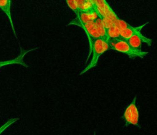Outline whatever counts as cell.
Returning a JSON list of instances; mask_svg holds the SVG:
<instances>
[{"instance_id": "cell-1", "label": "cell", "mask_w": 157, "mask_h": 135, "mask_svg": "<svg viewBox=\"0 0 157 135\" xmlns=\"http://www.w3.org/2000/svg\"><path fill=\"white\" fill-rule=\"evenodd\" d=\"M109 40L102 38H98L95 39L91 45V48L89 50V54L86 60V62L90 56L92 55L90 63L86 66L85 68L81 71L80 75H82L96 66L99 57L106 51L109 50Z\"/></svg>"}, {"instance_id": "cell-2", "label": "cell", "mask_w": 157, "mask_h": 135, "mask_svg": "<svg viewBox=\"0 0 157 135\" xmlns=\"http://www.w3.org/2000/svg\"><path fill=\"white\" fill-rule=\"evenodd\" d=\"M109 44L110 49L125 54L132 59L136 58H144L148 53V52H145L142 50H136L132 48L127 42V41L124 39H109Z\"/></svg>"}, {"instance_id": "cell-3", "label": "cell", "mask_w": 157, "mask_h": 135, "mask_svg": "<svg viewBox=\"0 0 157 135\" xmlns=\"http://www.w3.org/2000/svg\"><path fill=\"white\" fill-rule=\"evenodd\" d=\"M121 117L124 122L126 126L132 125L138 128H140L139 122V112L137 107L136 96L133 98L131 103L126 107Z\"/></svg>"}, {"instance_id": "cell-4", "label": "cell", "mask_w": 157, "mask_h": 135, "mask_svg": "<svg viewBox=\"0 0 157 135\" xmlns=\"http://www.w3.org/2000/svg\"><path fill=\"white\" fill-rule=\"evenodd\" d=\"M99 17V14L94 6L87 10H79L75 19L69 23V25H74L80 26L81 25L93 21Z\"/></svg>"}, {"instance_id": "cell-5", "label": "cell", "mask_w": 157, "mask_h": 135, "mask_svg": "<svg viewBox=\"0 0 157 135\" xmlns=\"http://www.w3.org/2000/svg\"><path fill=\"white\" fill-rule=\"evenodd\" d=\"M84 31L85 32L86 36L88 37V42H89V50L91 48L93 42L98 38H100L99 33L96 29L95 24L94 21H90L80 26Z\"/></svg>"}, {"instance_id": "cell-6", "label": "cell", "mask_w": 157, "mask_h": 135, "mask_svg": "<svg viewBox=\"0 0 157 135\" xmlns=\"http://www.w3.org/2000/svg\"><path fill=\"white\" fill-rule=\"evenodd\" d=\"M127 42L134 48L136 50H142V43L144 42L148 46H150L152 44V39L141 35H133L128 39L126 40Z\"/></svg>"}, {"instance_id": "cell-7", "label": "cell", "mask_w": 157, "mask_h": 135, "mask_svg": "<svg viewBox=\"0 0 157 135\" xmlns=\"http://www.w3.org/2000/svg\"><path fill=\"white\" fill-rule=\"evenodd\" d=\"M37 48H33L29 50H23L21 48H20V53L19 55L12 60H5V61H0V68L2 66H4L6 65H10V64H20L25 68H28V65L24 62V56L28 53L34 50H36Z\"/></svg>"}, {"instance_id": "cell-8", "label": "cell", "mask_w": 157, "mask_h": 135, "mask_svg": "<svg viewBox=\"0 0 157 135\" xmlns=\"http://www.w3.org/2000/svg\"><path fill=\"white\" fill-rule=\"evenodd\" d=\"M148 23V22H146L144 23L143 25H141L138 26H131L130 28L124 29H120V33L121 36V39L126 40L130 37H131L133 35H141L142 34L140 33V31L142 29V28L147 25Z\"/></svg>"}, {"instance_id": "cell-9", "label": "cell", "mask_w": 157, "mask_h": 135, "mask_svg": "<svg viewBox=\"0 0 157 135\" xmlns=\"http://www.w3.org/2000/svg\"><path fill=\"white\" fill-rule=\"evenodd\" d=\"M0 9L4 12V13L10 21L13 34L16 39H17L11 14V0H0Z\"/></svg>"}, {"instance_id": "cell-10", "label": "cell", "mask_w": 157, "mask_h": 135, "mask_svg": "<svg viewBox=\"0 0 157 135\" xmlns=\"http://www.w3.org/2000/svg\"><path fill=\"white\" fill-rule=\"evenodd\" d=\"M94 22L96 29H97V31L99 33V35L100 36V38L109 40V39L107 36V34H106V29L102 24V22L100 16L98 17L97 18H96L94 20Z\"/></svg>"}, {"instance_id": "cell-11", "label": "cell", "mask_w": 157, "mask_h": 135, "mask_svg": "<svg viewBox=\"0 0 157 135\" xmlns=\"http://www.w3.org/2000/svg\"><path fill=\"white\" fill-rule=\"evenodd\" d=\"M106 34L109 39H121L120 29L115 25L106 29Z\"/></svg>"}, {"instance_id": "cell-12", "label": "cell", "mask_w": 157, "mask_h": 135, "mask_svg": "<svg viewBox=\"0 0 157 135\" xmlns=\"http://www.w3.org/2000/svg\"><path fill=\"white\" fill-rule=\"evenodd\" d=\"M77 6L79 9V10H87L91 7H92L94 5L91 3L86 1V0H75Z\"/></svg>"}, {"instance_id": "cell-13", "label": "cell", "mask_w": 157, "mask_h": 135, "mask_svg": "<svg viewBox=\"0 0 157 135\" xmlns=\"http://www.w3.org/2000/svg\"><path fill=\"white\" fill-rule=\"evenodd\" d=\"M19 120V118H11L9 120H8L6 123H4L2 125L0 126V135L6 130L9 127H10L12 124L15 123Z\"/></svg>"}, {"instance_id": "cell-14", "label": "cell", "mask_w": 157, "mask_h": 135, "mask_svg": "<svg viewBox=\"0 0 157 135\" xmlns=\"http://www.w3.org/2000/svg\"><path fill=\"white\" fill-rule=\"evenodd\" d=\"M66 2L67 3V6L76 14L77 15V14L79 12V9L77 6V2L75 0H66Z\"/></svg>"}, {"instance_id": "cell-15", "label": "cell", "mask_w": 157, "mask_h": 135, "mask_svg": "<svg viewBox=\"0 0 157 135\" xmlns=\"http://www.w3.org/2000/svg\"><path fill=\"white\" fill-rule=\"evenodd\" d=\"M101 18V20H102V24L104 25V26L105 27V29L115 25L113 24V23L109 18H107L106 16L105 15H101L100 16Z\"/></svg>"}, {"instance_id": "cell-16", "label": "cell", "mask_w": 157, "mask_h": 135, "mask_svg": "<svg viewBox=\"0 0 157 135\" xmlns=\"http://www.w3.org/2000/svg\"><path fill=\"white\" fill-rule=\"evenodd\" d=\"M86 1H88V2H90V3H91L92 4L94 5V4H93V0H86Z\"/></svg>"}, {"instance_id": "cell-17", "label": "cell", "mask_w": 157, "mask_h": 135, "mask_svg": "<svg viewBox=\"0 0 157 135\" xmlns=\"http://www.w3.org/2000/svg\"><path fill=\"white\" fill-rule=\"evenodd\" d=\"M93 135H96V133H95V132L94 133V134H93Z\"/></svg>"}]
</instances>
